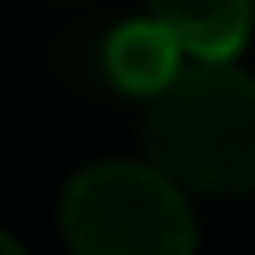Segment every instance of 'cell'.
Here are the masks:
<instances>
[{
  "instance_id": "cell-1",
  "label": "cell",
  "mask_w": 255,
  "mask_h": 255,
  "mask_svg": "<svg viewBox=\"0 0 255 255\" xmlns=\"http://www.w3.org/2000/svg\"><path fill=\"white\" fill-rule=\"evenodd\" d=\"M139 139L151 168L197 197L255 191V76L238 64L191 58L162 93L145 99Z\"/></svg>"
},
{
  "instance_id": "cell-2",
  "label": "cell",
  "mask_w": 255,
  "mask_h": 255,
  "mask_svg": "<svg viewBox=\"0 0 255 255\" xmlns=\"http://www.w3.org/2000/svg\"><path fill=\"white\" fill-rule=\"evenodd\" d=\"M58 226L76 255H191L197 221L151 162H93L64 186Z\"/></svg>"
},
{
  "instance_id": "cell-3",
  "label": "cell",
  "mask_w": 255,
  "mask_h": 255,
  "mask_svg": "<svg viewBox=\"0 0 255 255\" xmlns=\"http://www.w3.org/2000/svg\"><path fill=\"white\" fill-rule=\"evenodd\" d=\"M186 58L232 64L255 29V0H145Z\"/></svg>"
},
{
  "instance_id": "cell-4",
  "label": "cell",
  "mask_w": 255,
  "mask_h": 255,
  "mask_svg": "<svg viewBox=\"0 0 255 255\" xmlns=\"http://www.w3.org/2000/svg\"><path fill=\"white\" fill-rule=\"evenodd\" d=\"M99 70L111 76V87L151 99V93H162V87L186 70V52H180V41L162 29L157 17H133V23H116V29L105 35Z\"/></svg>"
},
{
  "instance_id": "cell-5",
  "label": "cell",
  "mask_w": 255,
  "mask_h": 255,
  "mask_svg": "<svg viewBox=\"0 0 255 255\" xmlns=\"http://www.w3.org/2000/svg\"><path fill=\"white\" fill-rule=\"evenodd\" d=\"M0 255H23V250H17V238H12V232H0Z\"/></svg>"
},
{
  "instance_id": "cell-6",
  "label": "cell",
  "mask_w": 255,
  "mask_h": 255,
  "mask_svg": "<svg viewBox=\"0 0 255 255\" xmlns=\"http://www.w3.org/2000/svg\"><path fill=\"white\" fill-rule=\"evenodd\" d=\"M58 6H87V0H58Z\"/></svg>"
}]
</instances>
